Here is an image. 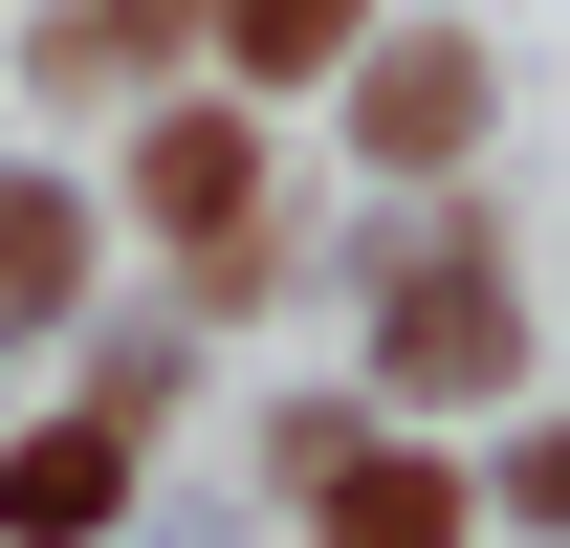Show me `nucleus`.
I'll return each mask as SVG.
<instances>
[{"instance_id":"nucleus-3","label":"nucleus","mask_w":570,"mask_h":548,"mask_svg":"<svg viewBox=\"0 0 570 548\" xmlns=\"http://www.w3.org/2000/svg\"><path fill=\"white\" fill-rule=\"evenodd\" d=\"M132 198L176 219V242H219V219H242V133H219V110H154V154H132ZM219 264H242V242H219Z\"/></svg>"},{"instance_id":"nucleus-4","label":"nucleus","mask_w":570,"mask_h":548,"mask_svg":"<svg viewBox=\"0 0 570 548\" xmlns=\"http://www.w3.org/2000/svg\"><path fill=\"white\" fill-rule=\"evenodd\" d=\"M395 373H417V395H461V373H504V285H483V264L395 285Z\"/></svg>"},{"instance_id":"nucleus-5","label":"nucleus","mask_w":570,"mask_h":548,"mask_svg":"<svg viewBox=\"0 0 570 548\" xmlns=\"http://www.w3.org/2000/svg\"><path fill=\"white\" fill-rule=\"evenodd\" d=\"M330 548H461V482L439 461H330Z\"/></svg>"},{"instance_id":"nucleus-7","label":"nucleus","mask_w":570,"mask_h":548,"mask_svg":"<svg viewBox=\"0 0 570 548\" xmlns=\"http://www.w3.org/2000/svg\"><path fill=\"white\" fill-rule=\"evenodd\" d=\"M219 45H242V67H330V45H352V0H219Z\"/></svg>"},{"instance_id":"nucleus-6","label":"nucleus","mask_w":570,"mask_h":548,"mask_svg":"<svg viewBox=\"0 0 570 548\" xmlns=\"http://www.w3.org/2000/svg\"><path fill=\"white\" fill-rule=\"evenodd\" d=\"M67 285H88V219L45 198V176H0V330H45Z\"/></svg>"},{"instance_id":"nucleus-2","label":"nucleus","mask_w":570,"mask_h":548,"mask_svg":"<svg viewBox=\"0 0 570 548\" xmlns=\"http://www.w3.org/2000/svg\"><path fill=\"white\" fill-rule=\"evenodd\" d=\"M352 133H373V154H417V176H439V154L483 133V67H461V45H395V67L352 88Z\"/></svg>"},{"instance_id":"nucleus-1","label":"nucleus","mask_w":570,"mask_h":548,"mask_svg":"<svg viewBox=\"0 0 570 548\" xmlns=\"http://www.w3.org/2000/svg\"><path fill=\"white\" fill-rule=\"evenodd\" d=\"M110 505H132V417H67V439L0 461V527H22V548H88Z\"/></svg>"}]
</instances>
